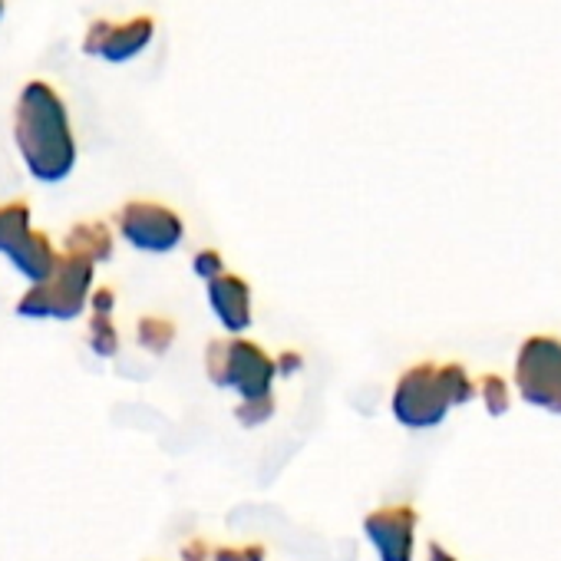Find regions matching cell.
Listing matches in <instances>:
<instances>
[{
    "instance_id": "cell-1",
    "label": "cell",
    "mask_w": 561,
    "mask_h": 561,
    "mask_svg": "<svg viewBox=\"0 0 561 561\" xmlns=\"http://www.w3.org/2000/svg\"><path fill=\"white\" fill-rule=\"evenodd\" d=\"M14 142L24 159V169L47 185H57L77 169V136L64 96L34 80L21 90L14 110Z\"/></svg>"
},
{
    "instance_id": "cell-2",
    "label": "cell",
    "mask_w": 561,
    "mask_h": 561,
    "mask_svg": "<svg viewBox=\"0 0 561 561\" xmlns=\"http://www.w3.org/2000/svg\"><path fill=\"white\" fill-rule=\"evenodd\" d=\"M93 280L96 264L60 251L50 277L24 291V298L18 301V314L24 321H77L90 305Z\"/></svg>"
},
{
    "instance_id": "cell-3",
    "label": "cell",
    "mask_w": 561,
    "mask_h": 561,
    "mask_svg": "<svg viewBox=\"0 0 561 561\" xmlns=\"http://www.w3.org/2000/svg\"><path fill=\"white\" fill-rule=\"evenodd\" d=\"M205 374L215 387L238 393V400H254L274 393V357L244 337L211 341L205 347Z\"/></svg>"
},
{
    "instance_id": "cell-4",
    "label": "cell",
    "mask_w": 561,
    "mask_h": 561,
    "mask_svg": "<svg viewBox=\"0 0 561 561\" xmlns=\"http://www.w3.org/2000/svg\"><path fill=\"white\" fill-rule=\"evenodd\" d=\"M390 410H393L397 423L407 426V430H433V426H439L446 420V413L453 410V397H449L443 367L439 364L410 367L393 387Z\"/></svg>"
},
{
    "instance_id": "cell-5",
    "label": "cell",
    "mask_w": 561,
    "mask_h": 561,
    "mask_svg": "<svg viewBox=\"0 0 561 561\" xmlns=\"http://www.w3.org/2000/svg\"><path fill=\"white\" fill-rule=\"evenodd\" d=\"M515 383L525 403L561 413V341L528 337L515 360Z\"/></svg>"
},
{
    "instance_id": "cell-6",
    "label": "cell",
    "mask_w": 561,
    "mask_h": 561,
    "mask_svg": "<svg viewBox=\"0 0 561 561\" xmlns=\"http://www.w3.org/2000/svg\"><path fill=\"white\" fill-rule=\"evenodd\" d=\"M116 231L123 234L126 244H133L136 251L146 254H169L182 244L185 238V225L179 218V211H172L169 205L159 202H126L116 215Z\"/></svg>"
},
{
    "instance_id": "cell-7",
    "label": "cell",
    "mask_w": 561,
    "mask_h": 561,
    "mask_svg": "<svg viewBox=\"0 0 561 561\" xmlns=\"http://www.w3.org/2000/svg\"><path fill=\"white\" fill-rule=\"evenodd\" d=\"M156 37L152 18H133L123 24L113 21H93L83 37V54L100 57L106 64H126L136 60Z\"/></svg>"
},
{
    "instance_id": "cell-8",
    "label": "cell",
    "mask_w": 561,
    "mask_h": 561,
    "mask_svg": "<svg viewBox=\"0 0 561 561\" xmlns=\"http://www.w3.org/2000/svg\"><path fill=\"white\" fill-rule=\"evenodd\" d=\"M367 541L380 561H413L416 548V512L410 505H387L364 518Z\"/></svg>"
},
{
    "instance_id": "cell-9",
    "label": "cell",
    "mask_w": 561,
    "mask_h": 561,
    "mask_svg": "<svg viewBox=\"0 0 561 561\" xmlns=\"http://www.w3.org/2000/svg\"><path fill=\"white\" fill-rule=\"evenodd\" d=\"M208 291V308L218 321V328L228 334V337H241L248 328H251V318H254V308H251V285L238 274H218L215 280L205 285Z\"/></svg>"
},
{
    "instance_id": "cell-10",
    "label": "cell",
    "mask_w": 561,
    "mask_h": 561,
    "mask_svg": "<svg viewBox=\"0 0 561 561\" xmlns=\"http://www.w3.org/2000/svg\"><path fill=\"white\" fill-rule=\"evenodd\" d=\"M4 257L11 261V267H14L21 277H27V280H31V285H41V280H47V277H50V271H54V264H57L60 251L54 248L50 234H44V231L31 228V231H27V238H24L14 251H8Z\"/></svg>"
},
{
    "instance_id": "cell-11",
    "label": "cell",
    "mask_w": 561,
    "mask_h": 561,
    "mask_svg": "<svg viewBox=\"0 0 561 561\" xmlns=\"http://www.w3.org/2000/svg\"><path fill=\"white\" fill-rule=\"evenodd\" d=\"M64 251L90 264H106L113 257V231L106 221H77L64 238Z\"/></svg>"
},
{
    "instance_id": "cell-12",
    "label": "cell",
    "mask_w": 561,
    "mask_h": 561,
    "mask_svg": "<svg viewBox=\"0 0 561 561\" xmlns=\"http://www.w3.org/2000/svg\"><path fill=\"white\" fill-rule=\"evenodd\" d=\"M31 215L34 211H31L27 202H8V205H0V254L14 251L27 238V231L34 228Z\"/></svg>"
},
{
    "instance_id": "cell-13",
    "label": "cell",
    "mask_w": 561,
    "mask_h": 561,
    "mask_svg": "<svg viewBox=\"0 0 561 561\" xmlns=\"http://www.w3.org/2000/svg\"><path fill=\"white\" fill-rule=\"evenodd\" d=\"M175 337H179V328H175L169 318L146 314V318L136 324V341H139V347H142V351H149L152 357L169 354V351H172V344H175Z\"/></svg>"
},
{
    "instance_id": "cell-14",
    "label": "cell",
    "mask_w": 561,
    "mask_h": 561,
    "mask_svg": "<svg viewBox=\"0 0 561 561\" xmlns=\"http://www.w3.org/2000/svg\"><path fill=\"white\" fill-rule=\"evenodd\" d=\"M87 341H90V351L96 357H116L119 354V328L113 324V318H103V314H90V324H87Z\"/></svg>"
},
{
    "instance_id": "cell-15",
    "label": "cell",
    "mask_w": 561,
    "mask_h": 561,
    "mask_svg": "<svg viewBox=\"0 0 561 561\" xmlns=\"http://www.w3.org/2000/svg\"><path fill=\"white\" fill-rule=\"evenodd\" d=\"M274 410H277V403H274V393H267V397L241 400V403L234 407V420H238L244 430H257V426H264V423L274 416Z\"/></svg>"
},
{
    "instance_id": "cell-16",
    "label": "cell",
    "mask_w": 561,
    "mask_h": 561,
    "mask_svg": "<svg viewBox=\"0 0 561 561\" xmlns=\"http://www.w3.org/2000/svg\"><path fill=\"white\" fill-rule=\"evenodd\" d=\"M443 377H446V387H449V397H453V403H456V407L472 400L476 383L469 380L466 367H459V364H443Z\"/></svg>"
},
{
    "instance_id": "cell-17",
    "label": "cell",
    "mask_w": 561,
    "mask_h": 561,
    "mask_svg": "<svg viewBox=\"0 0 561 561\" xmlns=\"http://www.w3.org/2000/svg\"><path fill=\"white\" fill-rule=\"evenodd\" d=\"M479 390H482L485 410H489L492 416H502V413L508 410V387H505V380H499V377H485Z\"/></svg>"
},
{
    "instance_id": "cell-18",
    "label": "cell",
    "mask_w": 561,
    "mask_h": 561,
    "mask_svg": "<svg viewBox=\"0 0 561 561\" xmlns=\"http://www.w3.org/2000/svg\"><path fill=\"white\" fill-rule=\"evenodd\" d=\"M192 267H195V274L205 280H215L218 274H225V257H221V251H215V248H202L195 257H192Z\"/></svg>"
},
{
    "instance_id": "cell-19",
    "label": "cell",
    "mask_w": 561,
    "mask_h": 561,
    "mask_svg": "<svg viewBox=\"0 0 561 561\" xmlns=\"http://www.w3.org/2000/svg\"><path fill=\"white\" fill-rule=\"evenodd\" d=\"M211 561H267L261 545H221L211 551Z\"/></svg>"
},
{
    "instance_id": "cell-20",
    "label": "cell",
    "mask_w": 561,
    "mask_h": 561,
    "mask_svg": "<svg viewBox=\"0 0 561 561\" xmlns=\"http://www.w3.org/2000/svg\"><path fill=\"white\" fill-rule=\"evenodd\" d=\"M87 311H90V314L113 318V311H116V291H113V288H96V291L90 295V305H87Z\"/></svg>"
},
{
    "instance_id": "cell-21",
    "label": "cell",
    "mask_w": 561,
    "mask_h": 561,
    "mask_svg": "<svg viewBox=\"0 0 561 561\" xmlns=\"http://www.w3.org/2000/svg\"><path fill=\"white\" fill-rule=\"evenodd\" d=\"M301 367H305V357H301V354H295V351H285V354H277V357H274V370H277V377H295Z\"/></svg>"
},
{
    "instance_id": "cell-22",
    "label": "cell",
    "mask_w": 561,
    "mask_h": 561,
    "mask_svg": "<svg viewBox=\"0 0 561 561\" xmlns=\"http://www.w3.org/2000/svg\"><path fill=\"white\" fill-rule=\"evenodd\" d=\"M182 561H211V548L202 538H192L188 545H182Z\"/></svg>"
},
{
    "instance_id": "cell-23",
    "label": "cell",
    "mask_w": 561,
    "mask_h": 561,
    "mask_svg": "<svg viewBox=\"0 0 561 561\" xmlns=\"http://www.w3.org/2000/svg\"><path fill=\"white\" fill-rule=\"evenodd\" d=\"M430 561H456V558H453L443 545H436V541H433V545H430Z\"/></svg>"
},
{
    "instance_id": "cell-24",
    "label": "cell",
    "mask_w": 561,
    "mask_h": 561,
    "mask_svg": "<svg viewBox=\"0 0 561 561\" xmlns=\"http://www.w3.org/2000/svg\"><path fill=\"white\" fill-rule=\"evenodd\" d=\"M0 18H4V0H0Z\"/></svg>"
}]
</instances>
